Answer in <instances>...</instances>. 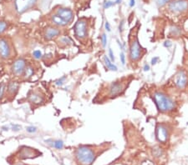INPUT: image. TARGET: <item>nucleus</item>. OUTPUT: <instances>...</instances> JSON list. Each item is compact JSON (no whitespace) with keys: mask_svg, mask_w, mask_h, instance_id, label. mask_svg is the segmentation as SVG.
I'll list each match as a JSON object with an SVG mask.
<instances>
[{"mask_svg":"<svg viewBox=\"0 0 188 165\" xmlns=\"http://www.w3.org/2000/svg\"><path fill=\"white\" fill-rule=\"evenodd\" d=\"M155 103L157 106V108L162 113L171 112L176 108V104L172 99H171L167 95L160 92H156L154 94Z\"/></svg>","mask_w":188,"mask_h":165,"instance_id":"obj_1","label":"nucleus"},{"mask_svg":"<svg viewBox=\"0 0 188 165\" xmlns=\"http://www.w3.org/2000/svg\"><path fill=\"white\" fill-rule=\"evenodd\" d=\"M75 157L80 164L90 165L96 159V154L91 148L86 146H82L76 150Z\"/></svg>","mask_w":188,"mask_h":165,"instance_id":"obj_2","label":"nucleus"},{"mask_svg":"<svg viewBox=\"0 0 188 165\" xmlns=\"http://www.w3.org/2000/svg\"><path fill=\"white\" fill-rule=\"evenodd\" d=\"M168 9L175 13H184L188 9V2L186 0H175L168 4Z\"/></svg>","mask_w":188,"mask_h":165,"instance_id":"obj_3","label":"nucleus"},{"mask_svg":"<svg viewBox=\"0 0 188 165\" xmlns=\"http://www.w3.org/2000/svg\"><path fill=\"white\" fill-rule=\"evenodd\" d=\"M141 57V47L139 43L138 40L133 41L130 48V58L133 61H136Z\"/></svg>","mask_w":188,"mask_h":165,"instance_id":"obj_4","label":"nucleus"},{"mask_svg":"<svg viewBox=\"0 0 188 165\" xmlns=\"http://www.w3.org/2000/svg\"><path fill=\"white\" fill-rule=\"evenodd\" d=\"M37 0H15L16 10L19 13H24L36 3Z\"/></svg>","mask_w":188,"mask_h":165,"instance_id":"obj_5","label":"nucleus"},{"mask_svg":"<svg viewBox=\"0 0 188 165\" xmlns=\"http://www.w3.org/2000/svg\"><path fill=\"white\" fill-rule=\"evenodd\" d=\"M87 34L86 22L84 20H79L74 25V34L79 38H85Z\"/></svg>","mask_w":188,"mask_h":165,"instance_id":"obj_6","label":"nucleus"},{"mask_svg":"<svg viewBox=\"0 0 188 165\" xmlns=\"http://www.w3.org/2000/svg\"><path fill=\"white\" fill-rule=\"evenodd\" d=\"M11 55V48L5 38H0V56L3 59L9 58Z\"/></svg>","mask_w":188,"mask_h":165,"instance_id":"obj_7","label":"nucleus"},{"mask_svg":"<svg viewBox=\"0 0 188 165\" xmlns=\"http://www.w3.org/2000/svg\"><path fill=\"white\" fill-rule=\"evenodd\" d=\"M25 68H26V62L24 59L23 58H19L17 59L12 66L13 73H14L15 75H22L24 73Z\"/></svg>","mask_w":188,"mask_h":165,"instance_id":"obj_8","label":"nucleus"},{"mask_svg":"<svg viewBox=\"0 0 188 165\" xmlns=\"http://www.w3.org/2000/svg\"><path fill=\"white\" fill-rule=\"evenodd\" d=\"M156 136L157 140L160 143H166L167 140V137H168V133L166 127L163 125H157L156 128Z\"/></svg>","mask_w":188,"mask_h":165,"instance_id":"obj_9","label":"nucleus"},{"mask_svg":"<svg viewBox=\"0 0 188 165\" xmlns=\"http://www.w3.org/2000/svg\"><path fill=\"white\" fill-rule=\"evenodd\" d=\"M187 83V77L183 70H179L176 75V85L179 89H184Z\"/></svg>","mask_w":188,"mask_h":165,"instance_id":"obj_10","label":"nucleus"},{"mask_svg":"<svg viewBox=\"0 0 188 165\" xmlns=\"http://www.w3.org/2000/svg\"><path fill=\"white\" fill-rule=\"evenodd\" d=\"M57 15H59L60 18H63L67 23H70L73 19L74 13H73V12L71 11L70 9L61 8V9H59L57 10Z\"/></svg>","mask_w":188,"mask_h":165,"instance_id":"obj_11","label":"nucleus"},{"mask_svg":"<svg viewBox=\"0 0 188 165\" xmlns=\"http://www.w3.org/2000/svg\"><path fill=\"white\" fill-rule=\"evenodd\" d=\"M125 90V84L122 82H114L110 88V95L114 97L120 94Z\"/></svg>","mask_w":188,"mask_h":165,"instance_id":"obj_12","label":"nucleus"},{"mask_svg":"<svg viewBox=\"0 0 188 165\" xmlns=\"http://www.w3.org/2000/svg\"><path fill=\"white\" fill-rule=\"evenodd\" d=\"M59 30L56 28H47L46 31H45V34H44V36H45V38L47 40H51L53 38H55V37H57L59 34Z\"/></svg>","mask_w":188,"mask_h":165,"instance_id":"obj_13","label":"nucleus"},{"mask_svg":"<svg viewBox=\"0 0 188 165\" xmlns=\"http://www.w3.org/2000/svg\"><path fill=\"white\" fill-rule=\"evenodd\" d=\"M19 88V84L18 82H14V81H11L9 82L8 87H7V91L8 93L11 95H14L18 91V89Z\"/></svg>","mask_w":188,"mask_h":165,"instance_id":"obj_14","label":"nucleus"},{"mask_svg":"<svg viewBox=\"0 0 188 165\" xmlns=\"http://www.w3.org/2000/svg\"><path fill=\"white\" fill-rule=\"evenodd\" d=\"M52 20L53 22H54V24L56 25H58V26H65V25H67V22L65 21L64 19L62 18H60L59 15H57V14H55V15H54L52 17Z\"/></svg>","mask_w":188,"mask_h":165,"instance_id":"obj_15","label":"nucleus"},{"mask_svg":"<svg viewBox=\"0 0 188 165\" xmlns=\"http://www.w3.org/2000/svg\"><path fill=\"white\" fill-rule=\"evenodd\" d=\"M34 68L31 67V66H29V65H28V66L26 65V68H25L24 73H23V74H24V79H29L30 77L34 75Z\"/></svg>","mask_w":188,"mask_h":165,"instance_id":"obj_16","label":"nucleus"},{"mask_svg":"<svg viewBox=\"0 0 188 165\" xmlns=\"http://www.w3.org/2000/svg\"><path fill=\"white\" fill-rule=\"evenodd\" d=\"M104 62H105V65L107 66V68H108L109 69H111V70L112 71H117V67H116L115 64H113L111 63V60L109 59V58L107 56H105V57H104Z\"/></svg>","mask_w":188,"mask_h":165,"instance_id":"obj_17","label":"nucleus"},{"mask_svg":"<svg viewBox=\"0 0 188 165\" xmlns=\"http://www.w3.org/2000/svg\"><path fill=\"white\" fill-rule=\"evenodd\" d=\"M181 34V29L176 26H172L170 28V35L171 37H177Z\"/></svg>","mask_w":188,"mask_h":165,"instance_id":"obj_18","label":"nucleus"},{"mask_svg":"<svg viewBox=\"0 0 188 165\" xmlns=\"http://www.w3.org/2000/svg\"><path fill=\"white\" fill-rule=\"evenodd\" d=\"M29 100L32 103H34V104H39L40 102L42 101V98L39 94H33L29 96Z\"/></svg>","mask_w":188,"mask_h":165,"instance_id":"obj_19","label":"nucleus"},{"mask_svg":"<svg viewBox=\"0 0 188 165\" xmlns=\"http://www.w3.org/2000/svg\"><path fill=\"white\" fill-rule=\"evenodd\" d=\"M6 88L7 86L5 83H3V82L0 83V100L3 98V95H4V93L6 91Z\"/></svg>","mask_w":188,"mask_h":165,"instance_id":"obj_20","label":"nucleus"},{"mask_svg":"<svg viewBox=\"0 0 188 165\" xmlns=\"http://www.w3.org/2000/svg\"><path fill=\"white\" fill-rule=\"evenodd\" d=\"M53 147H55L57 149H62L63 147H64V143H63V141L61 140L55 141V142H54V146Z\"/></svg>","mask_w":188,"mask_h":165,"instance_id":"obj_21","label":"nucleus"},{"mask_svg":"<svg viewBox=\"0 0 188 165\" xmlns=\"http://www.w3.org/2000/svg\"><path fill=\"white\" fill-rule=\"evenodd\" d=\"M7 27H8V25H7L6 22L0 21V34H2L4 31L6 30Z\"/></svg>","mask_w":188,"mask_h":165,"instance_id":"obj_22","label":"nucleus"},{"mask_svg":"<svg viewBox=\"0 0 188 165\" xmlns=\"http://www.w3.org/2000/svg\"><path fill=\"white\" fill-rule=\"evenodd\" d=\"M33 56H34V58L39 59V58H42V53H41L40 50H35V51H34V53H33Z\"/></svg>","mask_w":188,"mask_h":165,"instance_id":"obj_23","label":"nucleus"},{"mask_svg":"<svg viewBox=\"0 0 188 165\" xmlns=\"http://www.w3.org/2000/svg\"><path fill=\"white\" fill-rule=\"evenodd\" d=\"M156 3L157 4L159 7H162L164 6L166 3H167L169 2V0H155Z\"/></svg>","mask_w":188,"mask_h":165,"instance_id":"obj_24","label":"nucleus"},{"mask_svg":"<svg viewBox=\"0 0 188 165\" xmlns=\"http://www.w3.org/2000/svg\"><path fill=\"white\" fill-rule=\"evenodd\" d=\"M113 5H115L114 2H111V1L105 2V3H104V9H109V8H111V7H112Z\"/></svg>","mask_w":188,"mask_h":165,"instance_id":"obj_25","label":"nucleus"},{"mask_svg":"<svg viewBox=\"0 0 188 165\" xmlns=\"http://www.w3.org/2000/svg\"><path fill=\"white\" fill-rule=\"evenodd\" d=\"M101 40H102V45H103V47H105V46H106V43H107V38H106V35H105V34L102 35Z\"/></svg>","mask_w":188,"mask_h":165,"instance_id":"obj_26","label":"nucleus"},{"mask_svg":"<svg viewBox=\"0 0 188 165\" xmlns=\"http://www.w3.org/2000/svg\"><path fill=\"white\" fill-rule=\"evenodd\" d=\"M120 62H121V64H123V65H125V64H126V57H125V53H124L123 52L120 53Z\"/></svg>","mask_w":188,"mask_h":165,"instance_id":"obj_27","label":"nucleus"},{"mask_svg":"<svg viewBox=\"0 0 188 165\" xmlns=\"http://www.w3.org/2000/svg\"><path fill=\"white\" fill-rule=\"evenodd\" d=\"M26 129H27V131H28V133H34V132H36V130H37V128L34 127V126H29V127H28Z\"/></svg>","mask_w":188,"mask_h":165,"instance_id":"obj_28","label":"nucleus"},{"mask_svg":"<svg viewBox=\"0 0 188 165\" xmlns=\"http://www.w3.org/2000/svg\"><path fill=\"white\" fill-rule=\"evenodd\" d=\"M164 46L166 47V48H171V46H172V43H171V42L170 41V40H167V41H165V43H164Z\"/></svg>","mask_w":188,"mask_h":165,"instance_id":"obj_29","label":"nucleus"},{"mask_svg":"<svg viewBox=\"0 0 188 165\" xmlns=\"http://www.w3.org/2000/svg\"><path fill=\"white\" fill-rule=\"evenodd\" d=\"M109 55H110V58H111V61H115V57H114V53L112 52L111 49H109Z\"/></svg>","mask_w":188,"mask_h":165,"instance_id":"obj_30","label":"nucleus"},{"mask_svg":"<svg viewBox=\"0 0 188 165\" xmlns=\"http://www.w3.org/2000/svg\"><path fill=\"white\" fill-rule=\"evenodd\" d=\"M158 61H159V58H158V57H154V58L151 59V64L154 65V64H157Z\"/></svg>","mask_w":188,"mask_h":165,"instance_id":"obj_31","label":"nucleus"},{"mask_svg":"<svg viewBox=\"0 0 188 165\" xmlns=\"http://www.w3.org/2000/svg\"><path fill=\"white\" fill-rule=\"evenodd\" d=\"M105 29L108 31V32H111V25H110V24H109L108 22H105Z\"/></svg>","mask_w":188,"mask_h":165,"instance_id":"obj_32","label":"nucleus"},{"mask_svg":"<svg viewBox=\"0 0 188 165\" xmlns=\"http://www.w3.org/2000/svg\"><path fill=\"white\" fill-rule=\"evenodd\" d=\"M65 79V77H63L61 79H59L57 82H56V84L57 85H62L63 84V81Z\"/></svg>","mask_w":188,"mask_h":165,"instance_id":"obj_33","label":"nucleus"},{"mask_svg":"<svg viewBox=\"0 0 188 165\" xmlns=\"http://www.w3.org/2000/svg\"><path fill=\"white\" fill-rule=\"evenodd\" d=\"M13 130H14V131H19V129L21 128V127L19 125H13Z\"/></svg>","mask_w":188,"mask_h":165,"instance_id":"obj_34","label":"nucleus"},{"mask_svg":"<svg viewBox=\"0 0 188 165\" xmlns=\"http://www.w3.org/2000/svg\"><path fill=\"white\" fill-rule=\"evenodd\" d=\"M149 70H150V65H148V64H145V66H144V71L146 72V71H149Z\"/></svg>","mask_w":188,"mask_h":165,"instance_id":"obj_35","label":"nucleus"},{"mask_svg":"<svg viewBox=\"0 0 188 165\" xmlns=\"http://www.w3.org/2000/svg\"><path fill=\"white\" fill-rule=\"evenodd\" d=\"M142 165H153L152 164V163L150 162V161H145V162H143V163H142Z\"/></svg>","mask_w":188,"mask_h":165,"instance_id":"obj_36","label":"nucleus"},{"mask_svg":"<svg viewBox=\"0 0 188 165\" xmlns=\"http://www.w3.org/2000/svg\"><path fill=\"white\" fill-rule=\"evenodd\" d=\"M135 5V0H130V6L133 7Z\"/></svg>","mask_w":188,"mask_h":165,"instance_id":"obj_37","label":"nucleus"},{"mask_svg":"<svg viewBox=\"0 0 188 165\" xmlns=\"http://www.w3.org/2000/svg\"><path fill=\"white\" fill-rule=\"evenodd\" d=\"M115 165H124V164H115Z\"/></svg>","mask_w":188,"mask_h":165,"instance_id":"obj_38","label":"nucleus"},{"mask_svg":"<svg viewBox=\"0 0 188 165\" xmlns=\"http://www.w3.org/2000/svg\"><path fill=\"white\" fill-rule=\"evenodd\" d=\"M18 165H22V164H21V163H19V164H18Z\"/></svg>","mask_w":188,"mask_h":165,"instance_id":"obj_39","label":"nucleus"}]
</instances>
